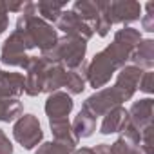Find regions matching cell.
I'll return each mask as SVG.
<instances>
[{
	"label": "cell",
	"mask_w": 154,
	"mask_h": 154,
	"mask_svg": "<svg viewBox=\"0 0 154 154\" xmlns=\"http://www.w3.org/2000/svg\"><path fill=\"white\" fill-rule=\"evenodd\" d=\"M141 42V33L136 27L123 26L114 33L112 42L98 51L91 62H87L85 80L93 89H103L111 78L131 62V54Z\"/></svg>",
	"instance_id": "obj_1"
},
{
	"label": "cell",
	"mask_w": 154,
	"mask_h": 154,
	"mask_svg": "<svg viewBox=\"0 0 154 154\" xmlns=\"http://www.w3.org/2000/svg\"><path fill=\"white\" fill-rule=\"evenodd\" d=\"M15 29H20L26 33L29 42L35 49H40V53L51 51L58 42V31L45 20H42L36 15L35 2H24V8L17 18Z\"/></svg>",
	"instance_id": "obj_2"
},
{
	"label": "cell",
	"mask_w": 154,
	"mask_h": 154,
	"mask_svg": "<svg viewBox=\"0 0 154 154\" xmlns=\"http://www.w3.org/2000/svg\"><path fill=\"white\" fill-rule=\"evenodd\" d=\"M85 54H87V42L63 35V36H58V42L51 51L40 56L47 58L49 62L62 63L65 69H78L85 62Z\"/></svg>",
	"instance_id": "obj_3"
},
{
	"label": "cell",
	"mask_w": 154,
	"mask_h": 154,
	"mask_svg": "<svg viewBox=\"0 0 154 154\" xmlns=\"http://www.w3.org/2000/svg\"><path fill=\"white\" fill-rule=\"evenodd\" d=\"M33 49L35 47L29 42V38L26 36V33L20 29H13L11 35L0 45V62L4 65H9V67L26 69V65L31 58L29 51H33Z\"/></svg>",
	"instance_id": "obj_4"
},
{
	"label": "cell",
	"mask_w": 154,
	"mask_h": 154,
	"mask_svg": "<svg viewBox=\"0 0 154 154\" xmlns=\"http://www.w3.org/2000/svg\"><path fill=\"white\" fill-rule=\"evenodd\" d=\"M123 102H129L123 93L112 84L111 87H103V89H98L96 93H93L91 96L85 98L84 105H82V111L89 112L93 118H98V116H103L105 112H109L111 109L122 105Z\"/></svg>",
	"instance_id": "obj_5"
},
{
	"label": "cell",
	"mask_w": 154,
	"mask_h": 154,
	"mask_svg": "<svg viewBox=\"0 0 154 154\" xmlns=\"http://www.w3.org/2000/svg\"><path fill=\"white\" fill-rule=\"evenodd\" d=\"M13 138L26 150L36 149L44 141V131H42V125H40L38 116H35L31 112L22 114L13 123Z\"/></svg>",
	"instance_id": "obj_6"
},
{
	"label": "cell",
	"mask_w": 154,
	"mask_h": 154,
	"mask_svg": "<svg viewBox=\"0 0 154 154\" xmlns=\"http://www.w3.org/2000/svg\"><path fill=\"white\" fill-rule=\"evenodd\" d=\"M102 13L111 26H129L140 20L141 4L132 0H111V2H102Z\"/></svg>",
	"instance_id": "obj_7"
},
{
	"label": "cell",
	"mask_w": 154,
	"mask_h": 154,
	"mask_svg": "<svg viewBox=\"0 0 154 154\" xmlns=\"http://www.w3.org/2000/svg\"><path fill=\"white\" fill-rule=\"evenodd\" d=\"M51 62L44 56H31L27 65H26V87L24 93L31 98L42 94L44 91V80H45V72L49 69Z\"/></svg>",
	"instance_id": "obj_8"
},
{
	"label": "cell",
	"mask_w": 154,
	"mask_h": 154,
	"mask_svg": "<svg viewBox=\"0 0 154 154\" xmlns=\"http://www.w3.org/2000/svg\"><path fill=\"white\" fill-rule=\"evenodd\" d=\"M56 31L65 33L67 36H74V38H80L84 42H89L93 38V29L89 24H85L78 15H76L72 9H63V13L60 15V18L54 24Z\"/></svg>",
	"instance_id": "obj_9"
},
{
	"label": "cell",
	"mask_w": 154,
	"mask_h": 154,
	"mask_svg": "<svg viewBox=\"0 0 154 154\" xmlns=\"http://www.w3.org/2000/svg\"><path fill=\"white\" fill-rule=\"evenodd\" d=\"M74 109V102L72 96L67 94L65 91H56L47 94L44 111L47 114V120H62V118H69V114Z\"/></svg>",
	"instance_id": "obj_10"
},
{
	"label": "cell",
	"mask_w": 154,
	"mask_h": 154,
	"mask_svg": "<svg viewBox=\"0 0 154 154\" xmlns=\"http://www.w3.org/2000/svg\"><path fill=\"white\" fill-rule=\"evenodd\" d=\"M129 112V125L134 127L140 134L143 129L152 127V112H154V100L152 98H141L127 109Z\"/></svg>",
	"instance_id": "obj_11"
},
{
	"label": "cell",
	"mask_w": 154,
	"mask_h": 154,
	"mask_svg": "<svg viewBox=\"0 0 154 154\" xmlns=\"http://www.w3.org/2000/svg\"><path fill=\"white\" fill-rule=\"evenodd\" d=\"M141 69L136 67V65H131L127 63L125 67H122L118 72H116V80H114V85L123 93V96L127 100H131L134 96V93L138 91V82L141 78Z\"/></svg>",
	"instance_id": "obj_12"
},
{
	"label": "cell",
	"mask_w": 154,
	"mask_h": 154,
	"mask_svg": "<svg viewBox=\"0 0 154 154\" xmlns=\"http://www.w3.org/2000/svg\"><path fill=\"white\" fill-rule=\"evenodd\" d=\"M26 78L22 72L13 71H0V98H17L24 94Z\"/></svg>",
	"instance_id": "obj_13"
},
{
	"label": "cell",
	"mask_w": 154,
	"mask_h": 154,
	"mask_svg": "<svg viewBox=\"0 0 154 154\" xmlns=\"http://www.w3.org/2000/svg\"><path fill=\"white\" fill-rule=\"evenodd\" d=\"M127 123H129V112L123 105H118L103 114V120L100 123V134L109 136V134L122 132Z\"/></svg>",
	"instance_id": "obj_14"
},
{
	"label": "cell",
	"mask_w": 154,
	"mask_h": 154,
	"mask_svg": "<svg viewBox=\"0 0 154 154\" xmlns=\"http://www.w3.org/2000/svg\"><path fill=\"white\" fill-rule=\"evenodd\" d=\"M129 63L140 67L141 71H152V67H154V40L141 38V42L132 51Z\"/></svg>",
	"instance_id": "obj_15"
},
{
	"label": "cell",
	"mask_w": 154,
	"mask_h": 154,
	"mask_svg": "<svg viewBox=\"0 0 154 154\" xmlns=\"http://www.w3.org/2000/svg\"><path fill=\"white\" fill-rule=\"evenodd\" d=\"M49 127L53 132V140L58 143H63L71 149H76V145L80 143V140L76 138L69 118H62V120H49Z\"/></svg>",
	"instance_id": "obj_16"
},
{
	"label": "cell",
	"mask_w": 154,
	"mask_h": 154,
	"mask_svg": "<svg viewBox=\"0 0 154 154\" xmlns=\"http://www.w3.org/2000/svg\"><path fill=\"white\" fill-rule=\"evenodd\" d=\"M72 11L85 24H89L91 29H93V26L102 17V2L100 0H96V2H93V0H76L72 4Z\"/></svg>",
	"instance_id": "obj_17"
},
{
	"label": "cell",
	"mask_w": 154,
	"mask_h": 154,
	"mask_svg": "<svg viewBox=\"0 0 154 154\" xmlns=\"http://www.w3.org/2000/svg\"><path fill=\"white\" fill-rule=\"evenodd\" d=\"M85 69H87V62H84L78 69H67L65 74V93L74 96V94H82L87 87V80H85Z\"/></svg>",
	"instance_id": "obj_18"
},
{
	"label": "cell",
	"mask_w": 154,
	"mask_h": 154,
	"mask_svg": "<svg viewBox=\"0 0 154 154\" xmlns=\"http://www.w3.org/2000/svg\"><path fill=\"white\" fill-rule=\"evenodd\" d=\"M65 74H67V69L62 65V63H56V62H51L47 72H45V80H44V91L42 93H56L60 91L63 85H65Z\"/></svg>",
	"instance_id": "obj_19"
},
{
	"label": "cell",
	"mask_w": 154,
	"mask_h": 154,
	"mask_svg": "<svg viewBox=\"0 0 154 154\" xmlns=\"http://www.w3.org/2000/svg\"><path fill=\"white\" fill-rule=\"evenodd\" d=\"M67 8L65 2H53V0H40V2H35V9H36V15L49 22L51 26L56 24V20L60 18V15L63 13V9Z\"/></svg>",
	"instance_id": "obj_20"
},
{
	"label": "cell",
	"mask_w": 154,
	"mask_h": 154,
	"mask_svg": "<svg viewBox=\"0 0 154 154\" xmlns=\"http://www.w3.org/2000/svg\"><path fill=\"white\" fill-rule=\"evenodd\" d=\"M71 127L76 134V138L82 140V138H91L96 132V118H93L89 112L80 111L78 114L74 116V120L71 122Z\"/></svg>",
	"instance_id": "obj_21"
},
{
	"label": "cell",
	"mask_w": 154,
	"mask_h": 154,
	"mask_svg": "<svg viewBox=\"0 0 154 154\" xmlns=\"http://www.w3.org/2000/svg\"><path fill=\"white\" fill-rule=\"evenodd\" d=\"M24 114V103L17 98H0V122L15 123Z\"/></svg>",
	"instance_id": "obj_22"
},
{
	"label": "cell",
	"mask_w": 154,
	"mask_h": 154,
	"mask_svg": "<svg viewBox=\"0 0 154 154\" xmlns=\"http://www.w3.org/2000/svg\"><path fill=\"white\" fill-rule=\"evenodd\" d=\"M111 154H154L152 145H136L127 138L120 136L111 145Z\"/></svg>",
	"instance_id": "obj_23"
},
{
	"label": "cell",
	"mask_w": 154,
	"mask_h": 154,
	"mask_svg": "<svg viewBox=\"0 0 154 154\" xmlns=\"http://www.w3.org/2000/svg\"><path fill=\"white\" fill-rule=\"evenodd\" d=\"M76 149H71L63 143H58V141H44L38 145L36 152L35 154H72Z\"/></svg>",
	"instance_id": "obj_24"
},
{
	"label": "cell",
	"mask_w": 154,
	"mask_h": 154,
	"mask_svg": "<svg viewBox=\"0 0 154 154\" xmlns=\"http://www.w3.org/2000/svg\"><path fill=\"white\" fill-rule=\"evenodd\" d=\"M141 27L147 33H154V2H147L145 4V15L140 17Z\"/></svg>",
	"instance_id": "obj_25"
},
{
	"label": "cell",
	"mask_w": 154,
	"mask_h": 154,
	"mask_svg": "<svg viewBox=\"0 0 154 154\" xmlns=\"http://www.w3.org/2000/svg\"><path fill=\"white\" fill-rule=\"evenodd\" d=\"M138 89L145 94H152L154 93V72L152 71H143L141 78L138 82Z\"/></svg>",
	"instance_id": "obj_26"
},
{
	"label": "cell",
	"mask_w": 154,
	"mask_h": 154,
	"mask_svg": "<svg viewBox=\"0 0 154 154\" xmlns=\"http://www.w3.org/2000/svg\"><path fill=\"white\" fill-rule=\"evenodd\" d=\"M9 27V13L6 2H0V36H2Z\"/></svg>",
	"instance_id": "obj_27"
},
{
	"label": "cell",
	"mask_w": 154,
	"mask_h": 154,
	"mask_svg": "<svg viewBox=\"0 0 154 154\" xmlns=\"http://www.w3.org/2000/svg\"><path fill=\"white\" fill-rule=\"evenodd\" d=\"M15 149H13V143L11 140L8 138V134L0 129V154H13Z\"/></svg>",
	"instance_id": "obj_28"
},
{
	"label": "cell",
	"mask_w": 154,
	"mask_h": 154,
	"mask_svg": "<svg viewBox=\"0 0 154 154\" xmlns=\"http://www.w3.org/2000/svg\"><path fill=\"white\" fill-rule=\"evenodd\" d=\"M91 154H111L109 143H98L96 147H91Z\"/></svg>",
	"instance_id": "obj_29"
},
{
	"label": "cell",
	"mask_w": 154,
	"mask_h": 154,
	"mask_svg": "<svg viewBox=\"0 0 154 154\" xmlns=\"http://www.w3.org/2000/svg\"><path fill=\"white\" fill-rule=\"evenodd\" d=\"M72 154H91V147H82V149H76Z\"/></svg>",
	"instance_id": "obj_30"
},
{
	"label": "cell",
	"mask_w": 154,
	"mask_h": 154,
	"mask_svg": "<svg viewBox=\"0 0 154 154\" xmlns=\"http://www.w3.org/2000/svg\"><path fill=\"white\" fill-rule=\"evenodd\" d=\"M0 71H2V69H0Z\"/></svg>",
	"instance_id": "obj_31"
}]
</instances>
